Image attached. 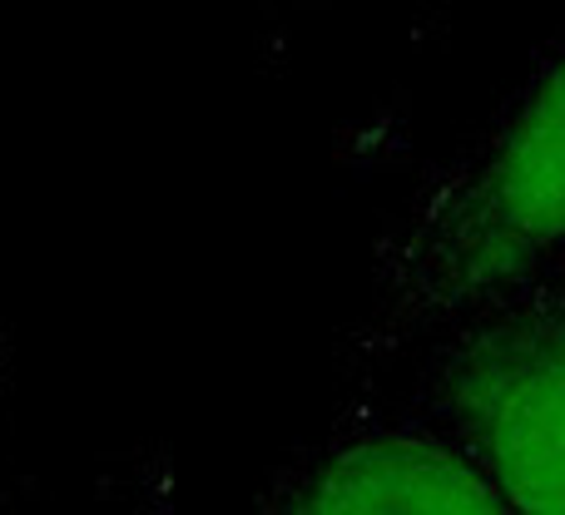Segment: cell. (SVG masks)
Masks as SVG:
<instances>
[{
  "label": "cell",
  "mask_w": 565,
  "mask_h": 515,
  "mask_svg": "<svg viewBox=\"0 0 565 515\" xmlns=\"http://www.w3.org/2000/svg\"><path fill=\"white\" fill-rule=\"evenodd\" d=\"M95 515H194V511H184V501H179L174 481L164 471L135 466Z\"/></svg>",
  "instance_id": "cell-4"
},
{
  "label": "cell",
  "mask_w": 565,
  "mask_h": 515,
  "mask_svg": "<svg viewBox=\"0 0 565 515\" xmlns=\"http://www.w3.org/2000/svg\"><path fill=\"white\" fill-rule=\"evenodd\" d=\"M234 515H516L422 407L362 397Z\"/></svg>",
  "instance_id": "cell-3"
},
{
  "label": "cell",
  "mask_w": 565,
  "mask_h": 515,
  "mask_svg": "<svg viewBox=\"0 0 565 515\" xmlns=\"http://www.w3.org/2000/svg\"><path fill=\"white\" fill-rule=\"evenodd\" d=\"M422 407L516 515H565V262L412 352Z\"/></svg>",
  "instance_id": "cell-2"
},
{
  "label": "cell",
  "mask_w": 565,
  "mask_h": 515,
  "mask_svg": "<svg viewBox=\"0 0 565 515\" xmlns=\"http://www.w3.org/2000/svg\"><path fill=\"white\" fill-rule=\"evenodd\" d=\"M556 262H565V25L382 234L338 367L367 382Z\"/></svg>",
  "instance_id": "cell-1"
}]
</instances>
